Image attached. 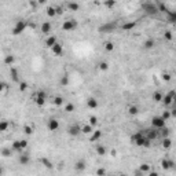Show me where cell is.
Listing matches in <instances>:
<instances>
[{"instance_id": "6da1fadb", "label": "cell", "mask_w": 176, "mask_h": 176, "mask_svg": "<svg viewBox=\"0 0 176 176\" xmlns=\"http://www.w3.org/2000/svg\"><path fill=\"white\" fill-rule=\"evenodd\" d=\"M131 140L136 146H139V147H150V146H151V142L143 135V131H139L135 135H132V136H131Z\"/></svg>"}, {"instance_id": "7a4b0ae2", "label": "cell", "mask_w": 176, "mask_h": 176, "mask_svg": "<svg viewBox=\"0 0 176 176\" xmlns=\"http://www.w3.org/2000/svg\"><path fill=\"white\" fill-rule=\"evenodd\" d=\"M142 10L145 11L146 14H149V15H157L158 14L157 6H155V3H153V1H145V3H142Z\"/></svg>"}, {"instance_id": "3957f363", "label": "cell", "mask_w": 176, "mask_h": 176, "mask_svg": "<svg viewBox=\"0 0 176 176\" xmlns=\"http://www.w3.org/2000/svg\"><path fill=\"white\" fill-rule=\"evenodd\" d=\"M26 26H28V22H26L25 19H19V21H17L15 22V25H14V28H13L11 33H13L14 36H19L21 33L25 32Z\"/></svg>"}, {"instance_id": "277c9868", "label": "cell", "mask_w": 176, "mask_h": 176, "mask_svg": "<svg viewBox=\"0 0 176 176\" xmlns=\"http://www.w3.org/2000/svg\"><path fill=\"white\" fill-rule=\"evenodd\" d=\"M117 28V22H114V21H112V22H105L102 23L99 28H98V31L100 32V33H110V32H113Z\"/></svg>"}, {"instance_id": "5b68a950", "label": "cell", "mask_w": 176, "mask_h": 176, "mask_svg": "<svg viewBox=\"0 0 176 176\" xmlns=\"http://www.w3.org/2000/svg\"><path fill=\"white\" fill-rule=\"evenodd\" d=\"M46 100H47V94L44 91H39L36 95H35V103L37 106H44L46 105Z\"/></svg>"}, {"instance_id": "8992f818", "label": "cell", "mask_w": 176, "mask_h": 176, "mask_svg": "<svg viewBox=\"0 0 176 176\" xmlns=\"http://www.w3.org/2000/svg\"><path fill=\"white\" fill-rule=\"evenodd\" d=\"M28 147V140H14L13 142V150H15V151H22Z\"/></svg>"}, {"instance_id": "52a82bcc", "label": "cell", "mask_w": 176, "mask_h": 176, "mask_svg": "<svg viewBox=\"0 0 176 176\" xmlns=\"http://www.w3.org/2000/svg\"><path fill=\"white\" fill-rule=\"evenodd\" d=\"M151 125H153L154 130H161L165 127V121L161 118V116H155L151 118Z\"/></svg>"}, {"instance_id": "ba28073f", "label": "cell", "mask_w": 176, "mask_h": 176, "mask_svg": "<svg viewBox=\"0 0 176 176\" xmlns=\"http://www.w3.org/2000/svg\"><path fill=\"white\" fill-rule=\"evenodd\" d=\"M77 28V21L76 19H68V21H65V22L62 23V29L66 32L69 31H74Z\"/></svg>"}, {"instance_id": "9c48e42d", "label": "cell", "mask_w": 176, "mask_h": 176, "mask_svg": "<svg viewBox=\"0 0 176 176\" xmlns=\"http://www.w3.org/2000/svg\"><path fill=\"white\" fill-rule=\"evenodd\" d=\"M173 99H175V91L172 90V91L168 92L165 96H162V100H161V102H162L165 106H169V105L173 102Z\"/></svg>"}, {"instance_id": "30bf717a", "label": "cell", "mask_w": 176, "mask_h": 176, "mask_svg": "<svg viewBox=\"0 0 176 176\" xmlns=\"http://www.w3.org/2000/svg\"><path fill=\"white\" fill-rule=\"evenodd\" d=\"M143 135H145V136H146V138H147V139H149L150 142H151V140H155V139L158 138V132H157V130H154V128H150V130H146Z\"/></svg>"}, {"instance_id": "8fae6325", "label": "cell", "mask_w": 176, "mask_h": 176, "mask_svg": "<svg viewBox=\"0 0 176 176\" xmlns=\"http://www.w3.org/2000/svg\"><path fill=\"white\" fill-rule=\"evenodd\" d=\"M70 136H77V135H80L81 133V127L78 125V124H72L69 127V130H68Z\"/></svg>"}, {"instance_id": "7c38bea8", "label": "cell", "mask_w": 176, "mask_h": 176, "mask_svg": "<svg viewBox=\"0 0 176 176\" xmlns=\"http://www.w3.org/2000/svg\"><path fill=\"white\" fill-rule=\"evenodd\" d=\"M47 127H48V130L51 131V132H55V131H58V128H59V121L56 118H50Z\"/></svg>"}, {"instance_id": "4fadbf2b", "label": "cell", "mask_w": 176, "mask_h": 176, "mask_svg": "<svg viewBox=\"0 0 176 176\" xmlns=\"http://www.w3.org/2000/svg\"><path fill=\"white\" fill-rule=\"evenodd\" d=\"M161 167L162 169H165V171H168V169H172L175 167V162L172 160H167V158H164V160L161 161Z\"/></svg>"}, {"instance_id": "5bb4252c", "label": "cell", "mask_w": 176, "mask_h": 176, "mask_svg": "<svg viewBox=\"0 0 176 176\" xmlns=\"http://www.w3.org/2000/svg\"><path fill=\"white\" fill-rule=\"evenodd\" d=\"M51 51L54 52V55H56V56H61L62 52H63V48H62V46L59 44V43H56V44H54V46L51 47Z\"/></svg>"}, {"instance_id": "9a60e30c", "label": "cell", "mask_w": 176, "mask_h": 176, "mask_svg": "<svg viewBox=\"0 0 176 176\" xmlns=\"http://www.w3.org/2000/svg\"><path fill=\"white\" fill-rule=\"evenodd\" d=\"M136 23L135 21H130V22H125L121 25V31H132L135 26H136Z\"/></svg>"}, {"instance_id": "2e32d148", "label": "cell", "mask_w": 176, "mask_h": 176, "mask_svg": "<svg viewBox=\"0 0 176 176\" xmlns=\"http://www.w3.org/2000/svg\"><path fill=\"white\" fill-rule=\"evenodd\" d=\"M87 106L90 107V109H96V107L99 106V102H98V99H95V98H88L87 99Z\"/></svg>"}, {"instance_id": "e0dca14e", "label": "cell", "mask_w": 176, "mask_h": 176, "mask_svg": "<svg viewBox=\"0 0 176 176\" xmlns=\"http://www.w3.org/2000/svg\"><path fill=\"white\" fill-rule=\"evenodd\" d=\"M56 43H58L56 36H48V37L46 39V46L48 47V48H51V47H52L54 44H56Z\"/></svg>"}, {"instance_id": "ac0fdd59", "label": "cell", "mask_w": 176, "mask_h": 176, "mask_svg": "<svg viewBox=\"0 0 176 176\" xmlns=\"http://www.w3.org/2000/svg\"><path fill=\"white\" fill-rule=\"evenodd\" d=\"M10 76H11V78H13V81H15V83H18V81H19L18 70H17L15 68H10Z\"/></svg>"}, {"instance_id": "d6986e66", "label": "cell", "mask_w": 176, "mask_h": 176, "mask_svg": "<svg viewBox=\"0 0 176 176\" xmlns=\"http://www.w3.org/2000/svg\"><path fill=\"white\" fill-rule=\"evenodd\" d=\"M100 138H102V132L98 130V131H94V132L91 133V136H90V140H91V142H96V140H99Z\"/></svg>"}, {"instance_id": "ffe728a7", "label": "cell", "mask_w": 176, "mask_h": 176, "mask_svg": "<svg viewBox=\"0 0 176 176\" xmlns=\"http://www.w3.org/2000/svg\"><path fill=\"white\" fill-rule=\"evenodd\" d=\"M18 161H19V164H21V165H28V164H29V161H31V158H29V155H28V154H21V155H19V158H18Z\"/></svg>"}, {"instance_id": "44dd1931", "label": "cell", "mask_w": 176, "mask_h": 176, "mask_svg": "<svg viewBox=\"0 0 176 176\" xmlns=\"http://www.w3.org/2000/svg\"><path fill=\"white\" fill-rule=\"evenodd\" d=\"M74 169H76L77 172H81V171H84V169H85V162L83 160L76 161V164H74Z\"/></svg>"}, {"instance_id": "7402d4cb", "label": "cell", "mask_w": 176, "mask_h": 176, "mask_svg": "<svg viewBox=\"0 0 176 176\" xmlns=\"http://www.w3.org/2000/svg\"><path fill=\"white\" fill-rule=\"evenodd\" d=\"M154 46H155L154 39H147L145 43H143V47H145L146 50H151V48H154Z\"/></svg>"}, {"instance_id": "603a6c76", "label": "cell", "mask_w": 176, "mask_h": 176, "mask_svg": "<svg viewBox=\"0 0 176 176\" xmlns=\"http://www.w3.org/2000/svg\"><path fill=\"white\" fill-rule=\"evenodd\" d=\"M40 162H41V164H43V165H44L47 169H52L54 168L52 162L48 160V158H46V157H41V158H40Z\"/></svg>"}, {"instance_id": "cb8c5ba5", "label": "cell", "mask_w": 176, "mask_h": 176, "mask_svg": "<svg viewBox=\"0 0 176 176\" xmlns=\"http://www.w3.org/2000/svg\"><path fill=\"white\" fill-rule=\"evenodd\" d=\"M66 7L69 8V10H72V11H77L80 8V4L76 3V1H68L66 3Z\"/></svg>"}, {"instance_id": "d4e9b609", "label": "cell", "mask_w": 176, "mask_h": 176, "mask_svg": "<svg viewBox=\"0 0 176 176\" xmlns=\"http://www.w3.org/2000/svg\"><path fill=\"white\" fill-rule=\"evenodd\" d=\"M92 132V127L90 125V124H85V125H83L81 127V133H85V135H91Z\"/></svg>"}, {"instance_id": "484cf974", "label": "cell", "mask_w": 176, "mask_h": 176, "mask_svg": "<svg viewBox=\"0 0 176 176\" xmlns=\"http://www.w3.org/2000/svg\"><path fill=\"white\" fill-rule=\"evenodd\" d=\"M41 32L47 35V33H50L51 32V23L50 22H43L41 23Z\"/></svg>"}, {"instance_id": "4316f807", "label": "cell", "mask_w": 176, "mask_h": 176, "mask_svg": "<svg viewBox=\"0 0 176 176\" xmlns=\"http://www.w3.org/2000/svg\"><path fill=\"white\" fill-rule=\"evenodd\" d=\"M14 62H15V58H14V55H10V54H8V55H6V56H4V63H6V65L11 66V65H13Z\"/></svg>"}, {"instance_id": "83f0119b", "label": "cell", "mask_w": 176, "mask_h": 176, "mask_svg": "<svg viewBox=\"0 0 176 176\" xmlns=\"http://www.w3.org/2000/svg\"><path fill=\"white\" fill-rule=\"evenodd\" d=\"M0 154H1L3 157H6V158H7V157H11V155H13V150H11V149H8V147H4V149H1V150H0Z\"/></svg>"}, {"instance_id": "f1b7e54d", "label": "cell", "mask_w": 176, "mask_h": 176, "mask_svg": "<svg viewBox=\"0 0 176 176\" xmlns=\"http://www.w3.org/2000/svg\"><path fill=\"white\" fill-rule=\"evenodd\" d=\"M150 169H151V167H150L149 164H146V162L140 164V167H139V171H140V172H143V173H147V172H150Z\"/></svg>"}, {"instance_id": "f546056e", "label": "cell", "mask_w": 176, "mask_h": 176, "mask_svg": "<svg viewBox=\"0 0 176 176\" xmlns=\"http://www.w3.org/2000/svg\"><path fill=\"white\" fill-rule=\"evenodd\" d=\"M95 150H96V153L99 154V155H106V149H105V146L96 145L95 146Z\"/></svg>"}, {"instance_id": "4dcf8cb0", "label": "cell", "mask_w": 176, "mask_h": 176, "mask_svg": "<svg viewBox=\"0 0 176 176\" xmlns=\"http://www.w3.org/2000/svg\"><path fill=\"white\" fill-rule=\"evenodd\" d=\"M23 132H25L26 135H33V133H35V127H32V125H25V127H23Z\"/></svg>"}, {"instance_id": "1f68e13d", "label": "cell", "mask_w": 176, "mask_h": 176, "mask_svg": "<svg viewBox=\"0 0 176 176\" xmlns=\"http://www.w3.org/2000/svg\"><path fill=\"white\" fill-rule=\"evenodd\" d=\"M162 149H169L171 146H172V140L169 138H164V140H162Z\"/></svg>"}, {"instance_id": "d6a6232c", "label": "cell", "mask_w": 176, "mask_h": 176, "mask_svg": "<svg viewBox=\"0 0 176 176\" xmlns=\"http://www.w3.org/2000/svg\"><path fill=\"white\" fill-rule=\"evenodd\" d=\"M162 96H164V95H162L160 91H155V92L153 94V99H154V102H161V100H162Z\"/></svg>"}, {"instance_id": "836d02e7", "label": "cell", "mask_w": 176, "mask_h": 176, "mask_svg": "<svg viewBox=\"0 0 176 176\" xmlns=\"http://www.w3.org/2000/svg\"><path fill=\"white\" fill-rule=\"evenodd\" d=\"M46 11H47V15H48V17H51V18L56 15V14H55V8H54V6H48Z\"/></svg>"}, {"instance_id": "e575fe53", "label": "cell", "mask_w": 176, "mask_h": 176, "mask_svg": "<svg viewBox=\"0 0 176 176\" xmlns=\"http://www.w3.org/2000/svg\"><path fill=\"white\" fill-rule=\"evenodd\" d=\"M105 50H106L107 52H112V51L114 50V44H113L112 41H106V43H105Z\"/></svg>"}, {"instance_id": "d590c367", "label": "cell", "mask_w": 176, "mask_h": 176, "mask_svg": "<svg viewBox=\"0 0 176 176\" xmlns=\"http://www.w3.org/2000/svg\"><path fill=\"white\" fill-rule=\"evenodd\" d=\"M98 68H99V70H103V72H106L107 69H109V63L105 61H102L98 63Z\"/></svg>"}, {"instance_id": "8d00e7d4", "label": "cell", "mask_w": 176, "mask_h": 176, "mask_svg": "<svg viewBox=\"0 0 176 176\" xmlns=\"http://www.w3.org/2000/svg\"><path fill=\"white\" fill-rule=\"evenodd\" d=\"M52 103L55 106H61V105H63V98H62V96H55L52 100Z\"/></svg>"}, {"instance_id": "74e56055", "label": "cell", "mask_w": 176, "mask_h": 176, "mask_svg": "<svg viewBox=\"0 0 176 176\" xmlns=\"http://www.w3.org/2000/svg\"><path fill=\"white\" fill-rule=\"evenodd\" d=\"M128 113H130L131 116H136L139 113V109L136 106H130L128 107Z\"/></svg>"}, {"instance_id": "f35d334b", "label": "cell", "mask_w": 176, "mask_h": 176, "mask_svg": "<svg viewBox=\"0 0 176 176\" xmlns=\"http://www.w3.org/2000/svg\"><path fill=\"white\" fill-rule=\"evenodd\" d=\"M74 109H76V107H74V105H73V103H66V105H65V110H66L68 113H73V112H74Z\"/></svg>"}, {"instance_id": "ab89813d", "label": "cell", "mask_w": 176, "mask_h": 176, "mask_svg": "<svg viewBox=\"0 0 176 176\" xmlns=\"http://www.w3.org/2000/svg\"><path fill=\"white\" fill-rule=\"evenodd\" d=\"M167 15H168V18H169V21H171V22H175V21H176V13H175V11H168V13H167Z\"/></svg>"}, {"instance_id": "60d3db41", "label": "cell", "mask_w": 176, "mask_h": 176, "mask_svg": "<svg viewBox=\"0 0 176 176\" xmlns=\"http://www.w3.org/2000/svg\"><path fill=\"white\" fill-rule=\"evenodd\" d=\"M88 121H90V125H91L92 128H94V127H95V125H98V118H96V117H95V116H91V117H90V120H88Z\"/></svg>"}, {"instance_id": "b9f144b4", "label": "cell", "mask_w": 176, "mask_h": 176, "mask_svg": "<svg viewBox=\"0 0 176 176\" xmlns=\"http://www.w3.org/2000/svg\"><path fill=\"white\" fill-rule=\"evenodd\" d=\"M171 116H172V113H171L169 110H165V112L161 114V118H162L164 121H167V120H169V117H171Z\"/></svg>"}, {"instance_id": "7bdbcfd3", "label": "cell", "mask_w": 176, "mask_h": 176, "mask_svg": "<svg viewBox=\"0 0 176 176\" xmlns=\"http://www.w3.org/2000/svg\"><path fill=\"white\" fill-rule=\"evenodd\" d=\"M28 90V83L26 81H19V91L23 92Z\"/></svg>"}, {"instance_id": "ee69618b", "label": "cell", "mask_w": 176, "mask_h": 176, "mask_svg": "<svg viewBox=\"0 0 176 176\" xmlns=\"http://www.w3.org/2000/svg\"><path fill=\"white\" fill-rule=\"evenodd\" d=\"M164 37H165V40L171 41V40L173 39V35H172V32H171V31H165V33H164Z\"/></svg>"}, {"instance_id": "f6af8a7d", "label": "cell", "mask_w": 176, "mask_h": 176, "mask_svg": "<svg viewBox=\"0 0 176 176\" xmlns=\"http://www.w3.org/2000/svg\"><path fill=\"white\" fill-rule=\"evenodd\" d=\"M54 8H55V14L56 15H62L63 14V7L62 6H54Z\"/></svg>"}, {"instance_id": "bcb514c9", "label": "cell", "mask_w": 176, "mask_h": 176, "mask_svg": "<svg viewBox=\"0 0 176 176\" xmlns=\"http://www.w3.org/2000/svg\"><path fill=\"white\" fill-rule=\"evenodd\" d=\"M8 128V123L7 121H0V132H4Z\"/></svg>"}, {"instance_id": "7dc6e473", "label": "cell", "mask_w": 176, "mask_h": 176, "mask_svg": "<svg viewBox=\"0 0 176 176\" xmlns=\"http://www.w3.org/2000/svg\"><path fill=\"white\" fill-rule=\"evenodd\" d=\"M103 4H105L107 8H112V7H114V6H116V1H114V0H106Z\"/></svg>"}, {"instance_id": "c3c4849f", "label": "cell", "mask_w": 176, "mask_h": 176, "mask_svg": "<svg viewBox=\"0 0 176 176\" xmlns=\"http://www.w3.org/2000/svg\"><path fill=\"white\" fill-rule=\"evenodd\" d=\"M68 84H69V77H68V74H65L61 78V85H68Z\"/></svg>"}, {"instance_id": "681fc988", "label": "cell", "mask_w": 176, "mask_h": 176, "mask_svg": "<svg viewBox=\"0 0 176 176\" xmlns=\"http://www.w3.org/2000/svg\"><path fill=\"white\" fill-rule=\"evenodd\" d=\"M161 135H162L164 138H168V136H169V130H168V128H165V127H164V128H161Z\"/></svg>"}, {"instance_id": "f907efd6", "label": "cell", "mask_w": 176, "mask_h": 176, "mask_svg": "<svg viewBox=\"0 0 176 176\" xmlns=\"http://www.w3.org/2000/svg\"><path fill=\"white\" fill-rule=\"evenodd\" d=\"M96 175H98V176H106V169L98 168V169H96Z\"/></svg>"}, {"instance_id": "816d5d0a", "label": "cell", "mask_w": 176, "mask_h": 176, "mask_svg": "<svg viewBox=\"0 0 176 176\" xmlns=\"http://www.w3.org/2000/svg\"><path fill=\"white\" fill-rule=\"evenodd\" d=\"M162 80H164V81H169V80H171V74H169V73H164V74H162Z\"/></svg>"}, {"instance_id": "f5cc1de1", "label": "cell", "mask_w": 176, "mask_h": 176, "mask_svg": "<svg viewBox=\"0 0 176 176\" xmlns=\"http://www.w3.org/2000/svg\"><path fill=\"white\" fill-rule=\"evenodd\" d=\"M147 176H160V175H158V172H155V171H150Z\"/></svg>"}, {"instance_id": "db71d44e", "label": "cell", "mask_w": 176, "mask_h": 176, "mask_svg": "<svg viewBox=\"0 0 176 176\" xmlns=\"http://www.w3.org/2000/svg\"><path fill=\"white\" fill-rule=\"evenodd\" d=\"M37 1H29V6H31V7H37Z\"/></svg>"}, {"instance_id": "11a10c76", "label": "cell", "mask_w": 176, "mask_h": 176, "mask_svg": "<svg viewBox=\"0 0 176 176\" xmlns=\"http://www.w3.org/2000/svg\"><path fill=\"white\" fill-rule=\"evenodd\" d=\"M135 176H145V173H143V172H140V171H136V172H135Z\"/></svg>"}, {"instance_id": "9f6ffc18", "label": "cell", "mask_w": 176, "mask_h": 176, "mask_svg": "<svg viewBox=\"0 0 176 176\" xmlns=\"http://www.w3.org/2000/svg\"><path fill=\"white\" fill-rule=\"evenodd\" d=\"M4 88H6V85H4V84H3V83H1V81H0V92L3 91Z\"/></svg>"}, {"instance_id": "6f0895ef", "label": "cell", "mask_w": 176, "mask_h": 176, "mask_svg": "<svg viewBox=\"0 0 176 176\" xmlns=\"http://www.w3.org/2000/svg\"><path fill=\"white\" fill-rule=\"evenodd\" d=\"M3 175V168H1V167H0V176Z\"/></svg>"}, {"instance_id": "680465c9", "label": "cell", "mask_w": 176, "mask_h": 176, "mask_svg": "<svg viewBox=\"0 0 176 176\" xmlns=\"http://www.w3.org/2000/svg\"><path fill=\"white\" fill-rule=\"evenodd\" d=\"M117 176H127L125 173H120V175H117Z\"/></svg>"}, {"instance_id": "91938a15", "label": "cell", "mask_w": 176, "mask_h": 176, "mask_svg": "<svg viewBox=\"0 0 176 176\" xmlns=\"http://www.w3.org/2000/svg\"><path fill=\"white\" fill-rule=\"evenodd\" d=\"M110 176H116V175H110Z\"/></svg>"}]
</instances>
